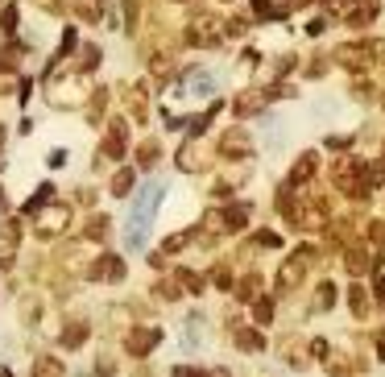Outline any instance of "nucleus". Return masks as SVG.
<instances>
[{
	"label": "nucleus",
	"instance_id": "1",
	"mask_svg": "<svg viewBox=\"0 0 385 377\" xmlns=\"http://www.w3.org/2000/svg\"><path fill=\"white\" fill-rule=\"evenodd\" d=\"M162 195H166L162 183H149V187L137 191L133 212H129V249H141V245H145V232H149V224H153V212H158Z\"/></svg>",
	"mask_w": 385,
	"mask_h": 377
},
{
	"label": "nucleus",
	"instance_id": "2",
	"mask_svg": "<svg viewBox=\"0 0 385 377\" xmlns=\"http://www.w3.org/2000/svg\"><path fill=\"white\" fill-rule=\"evenodd\" d=\"M187 42L191 46H220L224 42V21L216 12H195L187 25Z\"/></svg>",
	"mask_w": 385,
	"mask_h": 377
},
{
	"label": "nucleus",
	"instance_id": "3",
	"mask_svg": "<svg viewBox=\"0 0 385 377\" xmlns=\"http://www.w3.org/2000/svg\"><path fill=\"white\" fill-rule=\"evenodd\" d=\"M361 178H365V166H361L357 158H340V162H336V187H340V191H348V195H365Z\"/></svg>",
	"mask_w": 385,
	"mask_h": 377
},
{
	"label": "nucleus",
	"instance_id": "4",
	"mask_svg": "<svg viewBox=\"0 0 385 377\" xmlns=\"http://www.w3.org/2000/svg\"><path fill=\"white\" fill-rule=\"evenodd\" d=\"M66 224H71V208L54 203V208H46V212L33 220V232H37V237H58Z\"/></svg>",
	"mask_w": 385,
	"mask_h": 377
},
{
	"label": "nucleus",
	"instance_id": "5",
	"mask_svg": "<svg viewBox=\"0 0 385 377\" xmlns=\"http://www.w3.org/2000/svg\"><path fill=\"white\" fill-rule=\"evenodd\" d=\"M336 62L340 66H348V71H361V66H369L373 62V42H348V46H340L336 50Z\"/></svg>",
	"mask_w": 385,
	"mask_h": 377
},
{
	"label": "nucleus",
	"instance_id": "6",
	"mask_svg": "<svg viewBox=\"0 0 385 377\" xmlns=\"http://www.w3.org/2000/svg\"><path fill=\"white\" fill-rule=\"evenodd\" d=\"M265 104H270V91H265V87H245V91L232 100V112H236V116H257V112H265Z\"/></svg>",
	"mask_w": 385,
	"mask_h": 377
},
{
	"label": "nucleus",
	"instance_id": "7",
	"mask_svg": "<svg viewBox=\"0 0 385 377\" xmlns=\"http://www.w3.org/2000/svg\"><path fill=\"white\" fill-rule=\"evenodd\" d=\"M373 17H377V0H344V21L353 29L373 25Z\"/></svg>",
	"mask_w": 385,
	"mask_h": 377
},
{
	"label": "nucleus",
	"instance_id": "8",
	"mask_svg": "<svg viewBox=\"0 0 385 377\" xmlns=\"http://www.w3.org/2000/svg\"><path fill=\"white\" fill-rule=\"evenodd\" d=\"M220 149H224V158H249L253 154V137L245 129H228L220 137Z\"/></svg>",
	"mask_w": 385,
	"mask_h": 377
},
{
	"label": "nucleus",
	"instance_id": "9",
	"mask_svg": "<svg viewBox=\"0 0 385 377\" xmlns=\"http://www.w3.org/2000/svg\"><path fill=\"white\" fill-rule=\"evenodd\" d=\"M158 340H162L158 328H133V332H129V353H133V357H149V353L158 349Z\"/></svg>",
	"mask_w": 385,
	"mask_h": 377
},
{
	"label": "nucleus",
	"instance_id": "10",
	"mask_svg": "<svg viewBox=\"0 0 385 377\" xmlns=\"http://www.w3.org/2000/svg\"><path fill=\"white\" fill-rule=\"evenodd\" d=\"M203 166H207V154H203V145H199V141H187V145L178 149V170L195 174V170H203Z\"/></svg>",
	"mask_w": 385,
	"mask_h": 377
},
{
	"label": "nucleus",
	"instance_id": "11",
	"mask_svg": "<svg viewBox=\"0 0 385 377\" xmlns=\"http://www.w3.org/2000/svg\"><path fill=\"white\" fill-rule=\"evenodd\" d=\"M124 133H129V125L116 116V120L108 125V137H104V158H120V154H124Z\"/></svg>",
	"mask_w": 385,
	"mask_h": 377
},
{
	"label": "nucleus",
	"instance_id": "12",
	"mask_svg": "<svg viewBox=\"0 0 385 377\" xmlns=\"http://www.w3.org/2000/svg\"><path fill=\"white\" fill-rule=\"evenodd\" d=\"M307 257H311V253H303V257H290V261L282 266V274H278L282 291H294V286L303 282V274H307Z\"/></svg>",
	"mask_w": 385,
	"mask_h": 377
},
{
	"label": "nucleus",
	"instance_id": "13",
	"mask_svg": "<svg viewBox=\"0 0 385 377\" xmlns=\"http://www.w3.org/2000/svg\"><path fill=\"white\" fill-rule=\"evenodd\" d=\"M182 95H212V75L207 71H187V79H182Z\"/></svg>",
	"mask_w": 385,
	"mask_h": 377
},
{
	"label": "nucleus",
	"instance_id": "14",
	"mask_svg": "<svg viewBox=\"0 0 385 377\" xmlns=\"http://www.w3.org/2000/svg\"><path fill=\"white\" fill-rule=\"evenodd\" d=\"M95 278H104V282H120V278H124V261L112 257V253L100 257V261H95Z\"/></svg>",
	"mask_w": 385,
	"mask_h": 377
},
{
	"label": "nucleus",
	"instance_id": "15",
	"mask_svg": "<svg viewBox=\"0 0 385 377\" xmlns=\"http://www.w3.org/2000/svg\"><path fill=\"white\" fill-rule=\"evenodd\" d=\"M120 95H124V104H129V112H133V120H137V125H141V120H149V116H145V91H141V87H124Z\"/></svg>",
	"mask_w": 385,
	"mask_h": 377
},
{
	"label": "nucleus",
	"instance_id": "16",
	"mask_svg": "<svg viewBox=\"0 0 385 377\" xmlns=\"http://www.w3.org/2000/svg\"><path fill=\"white\" fill-rule=\"evenodd\" d=\"M315 166H319V158H315V154L307 149V154H303V158L294 162V170H290V178H294V183H307V178L315 174Z\"/></svg>",
	"mask_w": 385,
	"mask_h": 377
},
{
	"label": "nucleus",
	"instance_id": "17",
	"mask_svg": "<svg viewBox=\"0 0 385 377\" xmlns=\"http://www.w3.org/2000/svg\"><path fill=\"white\" fill-rule=\"evenodd\" d=\"M83 340H87V324H83V320H75V324L62 328V344H66V349H79Z\"/></svg>",
	"mask_w": 385,
	"mask_h": 377
},
{
	"label": "nucleus",
	"instance_id": "18",
	"mask_svg": "<svg viewBox=\"0 0 385 377\" xmlns=\"http://www.w3.org/2000/svg\"><path fill=\"white\" fill-rule=\"evenodd\" d=\"M12 257H17V232L4 228V237H0V266H12Z\"/></svg>",
	"mask_w": 385,
	"mask_h": 377
},
{
	"label": "nucleus",
	"instance_id": "19",
	"mask_svg": "<svg viewBox=\"0 0 385 377\" xmlns=\"http://www.w3.org/2000/svg\"><path fill=\"white\" fill-rule=\"evenodd\" d=\"M245 224H249V208H228V212H224V228H228V232H236V228H245Z\"/></svg>",
	"mask_w": 385,
	"mask_h": 377
},
{
	"label": "nucleus",
	"instance_id": "20",
	"mask_svg": "<svg viewBox=\"0 0 385 377\" xmlns=\"http://www.w3.org/2000/svg\"><path fill=\"white\" fill-rule=\"evenodd\" d=\"M236 344H241L245 353H257V349H265V340H261L257 332H249V328H241V332H236Z\"/></svg>",
	"mask_w": 385,
	"mask_h": 377
},
{
	"label": "nucleus",
	"instance_id": "21",
	"mask_svg": "<svg viewBox=\"0 0 385 377\" xmlns=\"http://www.w3.org/2000/svg\"><path fill=\"white\" fill-rule=\"evenodd\" d=\"M332 303H336V286H332V282H323V286H319V295H315V311H328Z\"/></svg>",
	"mask_w": 385,
	"mask_h": 377
},
{
	"label": "nucleus",
	"instance_id": "22",
	"mask_svg": "<svg viewBox=\"0 0 385 377\" xmlns=\"http://www.w3.org/2000/svg\"><path fill=\"white\" fill-rule=\"evenodd\" d=\"M33 377H62V365L50 361V357H41V361L33 365Z\"/></svg>",
	"mask_w": 385,
	"mask_h": 377
},
{
	"label": "nucleus",
	"instance_id": "23",
	"mask_svg": "<svg viewBox=\"0 0 385 377\" xmlns=\"http://www.w3.org/2000/svg\"><path fill=\"white\" fill-rule=\"evenodd\" d=\"M129 191H133V170H120L112 178V195H129Z\"/></svg>",
	"mask_w": 385,
	"mask_h": 377
},
{
	"label": "nucleus",
	"instance_id": "24",
	"mask_svg": "<svg viewBox=\"0 0 385 377\" xmlns=\"http://www.w3.org/2000/svg\"><path fill=\"white\" fill-rule=\"evenodd\" d=\"M100 62V46H83V54H79V71H91Z\"/></svg>",
	"mask_w": 385,
	"mask_h": 377
},
{
	"label": "nucleus",
	"instance_id": "25",
	"mask_svg": "<svg viewBox=\"0 0 385 377\" xmlns=\"http://www.w3.org/2000/svg\"><path fill=\"white\" fill-rule=\"evenodd\" d=\"M253 320H257V324H270V320H274V303H270V299H257Z\"/></svg>",
	"mask_w": 385,
	"mask_h": 377
},
{
	"label": "nucleus",
	"instance_id": "26",
	"mask_svg": "<svg viewBox=\"0 0 385 377\" xmlns=\"http://www.w3.org/2000/svg\"><path fill=\"white\" fill-rule=\"evenodd\" d=\"M149 71H153L158 79H170V71H174V66H170V58H162V54H158V58H149Z\"/></svg>",
	"mask_w": 385,
	"mask_h": 377
},
{
	"label": "nucleus",
	"instance_id": "27",
	"mask_svg": "<svg viewBox=\"0 0 385 377\" xmlns=\"http://www.w3.org/2000/svg\"><path fill=\"white\" fill-rule=\"evenodd\" d=\"M137 162H141V166H153V162H158V145H153V141H145V145L137 149Z\"/></svg>",
	"mask_w": 385,
	"mask_h": 377
},
{
	"label": "nucleus",
	"instance_id": "28",
	"mask_svg": "<svg viewBox=\"0 0 385 377\" xmlns=\"http://www.w3.org/2000/svg\"><path fill=\"white\" fill-rule=\"evenodd\" d=\"M365 266H369V253H365V249H353V253H348V270H353V274H361Z\"/></svg>",
	"mask_w": 385,
	"mask_h": 377
},
{
	"label": "nucleus",
	"instance_id": "29",
	"mask_svg": "<svg viewBox=\"0 0 385 377\" xmlns=\"http://www.w3.org/2000/svg\"><path fill=\"white\" fill-rule=\"evenodd\" d=\"M17 54H21L17 46H4V50H0V71H12V66H17Z\"/></svg>",
	"mask_w": 385,
	"mask_h": 377
},
{
	"label": "nucleus",
	"instance_id": "30",
	"mask_svg": "<svg viewBox=\"0 0 385 377\" xmlns=\"http://www.w3.org/2000/svg\"><path fill=\"white\" fill-rule=\"evenodd\" d=\"M0 29H4V33H12V29H17V8H12V4L0 12Z\"/></svg>",
	"mask_w": 385,
	"mask_h": 377
},
{
	"label": "nucleus",
	"instance_id": "31",
	"mask_svg": "<svg viewBox=\"0 0 385 377\" xmlns=\"http://www.w3.org/2000/svg\"><path fill=\"white\" fill-rule=\"evenodd\" d=\"M253 245H257V249H278V232H257Z\"/></svg>",
	"mask_w": 385,
	"mask_h": 377
},
{
	"label": "nucleus",
	"instance_id": "32",
	"mask_svg": "<svg viewBox=\"0 0 385 377\" xmlns=\"http://www.w3.org/2000/svg\"><path fill=\"white\" fill-rule=\"evenodd\" d=\"M104 232H108V220H104V216H95V220L87 224V237L95 241V237H104Z\"/></svg>",
	"mask_w": 385,
	"mask_h": 377
},
{
	"label": "nucleus",
	"instance_id": "33",
	"mask_svg": "<svg viewBox=\"0 0 385 377\" xmlns=\"http://www.w3.org/2000/svg\"><path fill=\"white\" fill-rule=\"evenodd\" d=\"M178 278H182V286H187V291H203V278H199V274H191V270H182Z\"/></svg>",
	"mask_w": 385,
	"mask_h": 377
},
{
	"label": "nucleus",
	"instance_id": "34",
	"mask_svg": "<svg viewBox=\"0 0 385 377\" xmlns=\"http://www.w3.org/2000/svg\"><path fill=\"white\" fill-rule=\"evenodd\" d=\"M353 311H357V315H365V311H369V299H365V291H361V286L353 291Z\"/></svg>",
	"mask_w": 385,
	"mask_h": 377
},
{
	"label": "nucleus",
	"instance_id": "35",
	"mask_svg": "<svg viewBox=\"0 0 385 377\" xmlns=\"http://www.w3.org/2000/svg\"><path fill=\"white\" fill-rule=\"evenodd\" d=\"M357 95L369 100V95H373V83H369V79H357Z\"/></svg>",
	"mask_w": 385,
	"mask_h": 377
},
{
	"label": "nucleus",
	"instance_id": "36",
	"mask_svg": "<svg viewBox=\"0 0 385 377\" xmlns=\"http://www.w3.org/2000/svg\"><path fill=\"white\" fill-rule=\"evenodd\" d=\"M249 295H257V278H245L241 282V299H249Z\"/></svg>",
	"mask_w": 385,
	"mask_h": 377
},
{
	"label": "nucleus",
	"instance_id": "37",
	"mask_svg": "<svg viewBox=\"0 0 385 377\" xmlns=\"http://www.w3.org/2000/svg\"><path fill=\"white\" fill-rule=\"evenodd\" d=\"M182 245H187V237H170V241H166V253H178Z\"/></svg>",
	"mask_w": 385,
	"mask_h": 377
},
{
	"label": "nucleus",
	"instance_id": "38",
	"mask_svg": "<svg viewBox=\"0 0 385 377\" xmlns=\"http://www.w3.org/2000/svg\"><path fill=\"white\" fill-rule=\"evenodd\" d=\"M37 4H41L46 12H58V8H62V0H37Z\"/></svg>",
	"mask_w": 385,
	"mask_h": 377
},
{
	"label": "nucleus",
	"instance_id": "39",
	"mask_svg": "<svg viewBox=\"0 0 385 377\" xmlns=\"http://www.w3.org/2000/svg\"><path fill=\"white\" fill-rule=\"evenodd\" d=\"M174 377H203V374H199V369H187V365H178V369H174Z\"/></svg>",
	"mask_w": 385,
	"mask_h": 377
},
{
	"label": "nucleus",
	"instance_id": "40",
	"mask_svg": "<svg viewBox=\"0 0 385 377\" xmlns=\"http://www.w3.org/2000/svg\"><path fill=\"white\" fill-rule=\"evenodd\" d=\"M377 295H382V303H385V278H382V282H377Z\"/></svg>",
	"mask_w": 385,
	"mask_h": 377
},
{
	"label": "nucleus",
	"instance_id": "41",
	"mask_svg": "<svg viewBox=\"0 0 385 377\" xmlns=\"http://www.w3.org/2000/svg\"><path fill=\"white\" fill-rule=\"evenodd\" d=\"M382 108H385V91H382Z\"/></svg>",
	"mask_w": 385,
	"mask_h": 377
},
{
	"label": "nucleus",
	"instance_id": "42",
	"mask_svg": "<svg viewBox=\"0 0 385 377\" xmlns=\"http://www.w3.org/2000/svg\"><path fill=\"white\" fill-rule=\"evenodd\" d=\"M0 145H4V133H0Z\"/></svg>",
	"mask_w": 385,
	"mask_h": 377
},
{
	"label": "nucleus",
	"instance_id": "43",
	"mask_svg": "<svg viewBox=\"0 0 385 377\" xmlns=\"http://www.w3.org/2000/svg\"><path fill=\"white\" fill-rule=\"evenodd\" d=\"M216 377H228V374H216Z\"/></svg>",
	"mask_w": 385,
	"mask_h": 377
},
{
	"label": "nucleus",
	"instance_id": "44",
	"mask_svg": "<svg viewBox=\"0 0 385 377\" xmlns=\"http://www.w3.org/2000/svg\"><path fill=\"white\" fill-rule=\"evenodd\" d=\"M299 4H307V0H299Z\"/></svg>",
	"mask_w": 385,
	"mask_h": 377
}]
</instances>
